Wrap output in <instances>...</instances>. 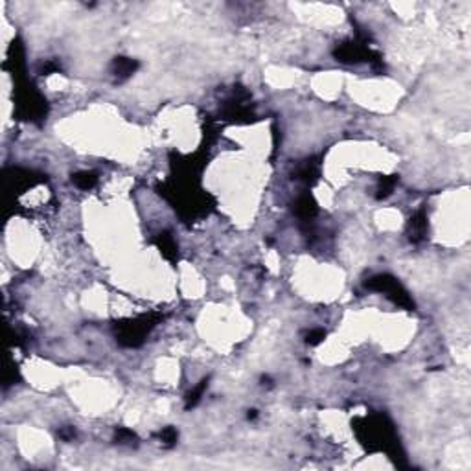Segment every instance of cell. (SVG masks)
<instances>
[{
    "instance_id": "277c9868",
    "label": "cell",
    "mask_w": 471,
    "mask_h": 471,
    "mask_svg": "<svg viewBox=\"0 0 471 471\" xmlns=\"http://www.w3.org/2000/svg\"><path fill=\"white\" fill-rule=\"evenodd\" d=\"M316 212L315 208V203L311 201L310 195H304V197H300L297 203V213L298 215H302V217H311L313 213Z\"/></svg>"
},
{
    "instance_id": "5b68a950",
    "label": "cell",
    "mask_w": 471,
    "mask_h": 471,
    "mask_svg": "<svg viewBox=\"0 0 471 471\" xmlns=\"http://www.w3.org/2000/svg\"><path fill=\"white\" fill-rule=\"evenodd\" d=\"M74 182H76V186H79L81 190H89V188H92L96 184V177L92 173H89V171H83V173L74 175Z\"/></svg>"
},
{
    "instance_id": "6da1fadb",
    "label": "cell",
    "mask_w": 471,
    "mask_h": 471,
    "mask_svg": "<svg viewBox=\"0 0 471 471\" xmlns=\"http://www.w3.org/2000/svg\"><path fill=\"white\" fill-rule=\"evenodd\" d=\"M366 287H370V289H375V291H385L388 297L392 298L396 304H400V306H405V308H413V306H414L413 300L409 298V295H407L405 291L401 289V285L398 284V282H396L392 276H388V274H379V276H374L366 284Z\"/></svg>"
},
{
    "instance_id": "ba28073f",
    "label": "cell",
    "mask_w": 471,
    "mask_h": 471,
    "mask_svg": "<svg viewBox=\"0 0 471 471\" xmlns=\"http://www.w3.org/2000/svg\"><path fill=\"white\" fill-rule=\"evenodd\" d=\"M160 440L166 445H173L175 442H177V431H175L173 427H166V429L160 432Z\"/></svg>"
},
{
    "instance_id": "7a4b0ae2",
    "label": "cell",
    "mask_w": 471,
    "mask_h": 471,
    "mask_svg": "<svg viewBox=\"0 0 471 471\" xmlns=\"http://www.w3.org/2000/svg\"><path fill=\"white\" fill-rule=\"evenodd\" d=\"M425 228H427L425 212L419 210L413 219H411V239H413V241H419V239L425 236Z\"/></svg>"
},
{
    "instance_id": "9c48e42d",
    "label": "cell",
    "mask_w": 471,
    "mask_h": 471,
    "mask_svg": "<svg viewBox=\"0 0 471 471\" xmlns=\"http://www.w3.org/2000/svg\"><path fill=\"white\" fill-rule=\"evenodd\" d=\"M324 335H326L324 329H313V331L308 333V342H310V344H318V342L324 339Z\"/></svg>"
},
{
    "instance_id": "8992f818",
    "label": "cell",
    "mask_w": 471,
    "mask_h": 471,
    "mask_svg": "<svg viewBox=\"0 0 471 471\" xmlns=\"http://www.w3.org/2000/svg\"><path fill=\"white\" fill-rule=\"evenodd\" d=\"M394 184H396V177H390V179H381L379 188H377V199H385L387 195L392 194Z\"/></svg>"
},
{
    "instance_id": "52a82bcc",
    "label": "cell",
    "mask_w": 471,
    "mask_h": 471,
    "mask_svg": "<svg viewBox=\"0 0 471 471\" xmlns=\"http://www.w3.org/2000/svg\"><path fill=\"white\" fill-rule=\"evenodd\" d=\"M208 381H201V385L197 388H194V392H190V396H188L186 400V407L190 409V407H194L197 401L201 400V396H203V392H205V388H207Z\"/></svg>"
},
{
    "instance_id": "3957f363",
    "label": "cell",
    "mask_w": 471,
    "mask_h": 471,
    "mask_svg": "<svg viewBox=\"0 0 471 471\" xmlns=\"http://www.w3.org/2000/svg\"><path fill=\"white\" fill-rule=\"evenodd\" d=\"M136 66H138L136 61H131V59H125V57H118L116 61H114V74L120 76V78H125V76H129V74H133V72L136 70Z\"/></svg>"
}]
</instances>
